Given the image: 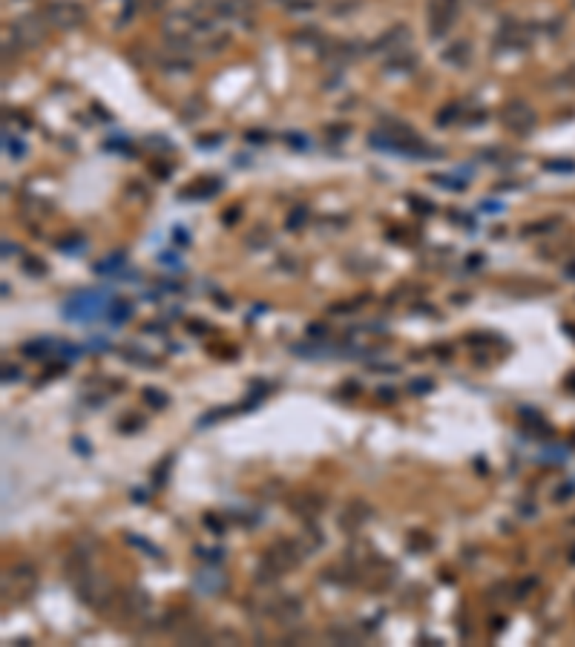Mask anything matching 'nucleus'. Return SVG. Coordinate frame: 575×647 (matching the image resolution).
<instances>
[{
  "label": "nucleus",
  "mask_w": 575,
  "mask_h": 647,
  "mask_svg": "<svg viewBox=\"0 0 575 647\" xmlns=\"http://www.w3.org/2000/svg\"><path fill=\"white\" fill-rule=\"evenodd\" d=\"M127 541H130V544H138V547H144V549H147V555H158V549H155L153 544L141 541V538H135V535H130V538H127Z\"/></svg>",
  "instance_id": "nucleus-25"
},
{
  "label": "nucleus",
  "mask_w": 575,
  "mask_h": 647,
  "mask_svg": "<svg viewBox=\"0 0 575 647\" xmlns=\"http://www.w3.org/2000/svg\"><path fill=\"white\" fill-rule=\"evenodd\" d=\"M162 67H164L167 72H190V70H193V63H190L187 55H173L170 61L162 63Z\"/></svg>",
  "instance_id": "nucleus-15"
},
{
  "label": "nucleus",
  "mask_w": 575,
  "mask_h": 647,
  "mask_svg": "<svg viewBox=\"0 0 575 647\" xmlns=\"http://www.w3.org/2000/svg\"><path fill=\"white\" fill-rule=\"evenodd\" d=\"M46 18L43 14H23L12 23V41L14 46H21V50H38L46 38Z\"/></svg>",
  "instance_id": "nucleus-3"
},
{
  "label": "nucleus",
  "mask_w": 575,
  "mask_h": 647,
  "mask_svg": "<svg viewBox=\"0 0 575 647\" xmlns=\"http://www.w3.org/2000/svg\"><path fill=\"white\" fill-rule=\"evenodd\" d=\"M501 121H503V127L509 129V133L526 136V133H532V127L538 124V116L526 101H509L501 109Z\"/></svg>",
  "instance_id": "nucleus-5"
},
{
  "label": "nucleus",
  "mask_w": 575,
  "mask_h": 647,
  "mask_svg": "<svg viewBox=\"0 0 575 647\" xmlns=\"http://www.w3.org/2000/svg\"><path fill=\"white\" fill-rule=\"evenodd\" d=\"M268 613L274 619H279L282 624H296L302 619V604L296 602V598H279L276 604H270Z\"/></svg>",
  "instance_id": "nucleus-8"
},
{
  "label": "nucleus",
  "mask_w": 575,
  "mask_h": 647,
  "mask_svg": "<svg viewBox=\"0 0 575 647\" xmlns=\"http://www.w3.org/2000/svg\"><path fill=\"white\" fill-rule=\"evenodd\" d=\"M308 216H311V213H308V207H302V204H299V207H294L291 213H288V222H285V224H288V231H299L302 224L308 222Z\"/></svg>",
  "instance_id": "nucleus-14"
},
{
  "label": "nucleus",
  "mask_w": 575,
  "mask_h": 647,
  "mask_svg": "<svg viewBox=\"0 0 575 647\" xmlns=\"http://www.w3.org/2000/svg\"><path fill=\"white\" fill-rule=\"evenodd\" d=\"M248 141H253V144H262V141H268V136H262V133H257V129H253V133H248Z\"/></svg>",
  "instance_id": "nucleus-29"
},
{
  "label": "nucleus",
  "mask_w": 575,
  "mask_h": 647,
  "mask_svg": "<svg viewBox=\"0 0 575 647\" xmlns=\"http://www.w3.org/2000/svg\"><path fill=\"white\" fill-rule=\"evenodd\" d=\"M411 43V29L406 23H394L386 35L377 38L374 46H371V52H382V55H391L397 50H403V46Z\"/></svg>",
  "instance_id": "nucleus-7"
},
{
  "label": "nucleus",
  "mask_w": 575,
  "mask_h": 647,
  "mask_svg": "<svg viewBox=\"0 0 575 647\" xmlns=\"http://www.w3.org/2000/svg\"><path fill=\"white\" fill-rule=\"evenodd\" d=\"M443 61L452 63V67H457V70H463V67H466V63L472 61V46H469L466 41H457V43H452L449 50L443 52Z\"/></svg>",
  "instance_id": "nucleus-10"
},
{
  "label": "nucleus",
  "mask_w": 575,
  "mask_h": 647,
  "mask_svg": "<svg viewBox=\"0 0 575 647\" xmlns=\"http://www.w3.org/2000/svg\"><path fill=\"white\" fill-rule=\"evenodd\" d=\"M457 109H460L457 104H452V107H446V109L440 112V118H437V124H440V127H446V124H452V121H457Z\"/></svg>",
  "instance_id": "nucleus-23"
},
{
  "label": "nucleus",
  "mask_w": 575,
  "mask_h": 647,
  "mask_svg": "<svg viewBox=\"0 0 575 647\" xmlns=\"http://www.w3.org/2000/svg\"><path fill=\"white\" fill-rule=\"evenodd\" d=\"M409 388H411L414 394H423V392H428V388H431V380H414Z\"/></svg>",
  "instance_id": "nucleus-24"
},
{
  "label": "nucleus",
  "mask_w": 575,
  "mask_h": 647,
  "mask_svg": "<svg viewBox=\"0 0 575 647\" xmlns=\"http://www.w3.org/2000/svg\"><path fill=\"white\" fill-rule=\"evenodd\" d=\"M167 3V0H144V6H147L150 12H155V9H162Z\"/></svg>",
  "instance_id": "nucleus-28"
},
{
  "label": "nucleus",
  "mask_w": 575,
  "mask_h": 647,
  "mask_svg": "<svg viewBox=\"0 0 575 647\" xmlns=\"http://www.w3.org/2000/svg\"><path fill=\"white\" fill-rule=\"evenodd\" d=\"M431 182H437L440 187H449V190H463V187H466V184H463L460 179H455V176H440V173H435V176H431Z\"/></svg>",
  "instance_id": "nucleus-18"
},
{
  "label": "nucleus",
  "mask_w": 575,
  "mask_h": 647,
  "mask_svg": "<svg viewBox=\"0 0 575 647\" xmlns=\"http://www.w3.org/2000/svg\"><path fill=\"white\" fill-rule=\"evenodd\" d=\"M23 354H26V357H46V354H50V346H43V343H26V346H23Z\"/></svg>",
  "instance_id": "nucleus-20"
},
{
  "label": "nucleus",
  "mask_w": 575,
  "mask_h": 647,
  "mask_svg": "<svg viewBox=\"0 0 575 647\" xmlns=\"http://www.w3.org/2000/svg\"><path fill=\"white\" fill-rule=\"evenodd\" d=\"M411 202L417 204L420 213H431V202H423V199H417V196H411Z\"/></svg>",
  "instance_id": "nucleus-27"
},
{
  "label": "nucleus",
  "mask_w": 575,
  "mask_h": 647,
  "mask_svg": "<svg viewBox=\"0 0 575 647\" xmlns=\"http://www.w3.org/2000/svg\"><path fill=\"white\" fill-rule=\"evenodd\" d=\"M113 299L116 297L104 294V290H92L89 288V290H81V294H75V297H69L67 302H63L61 314L67 317V319H75V322H92V319H98V317H107Z\"/></svg>",
  "instance_id": "nucleus-1"
},
{
  "label": "nucleus",
  "mask_w": 575,
  "mask_h": 647,
  "mask_svg": "<svg viewBox=\"0 0 575 647\" xmlns=\"http://www.w3.org/2000/svg\"><path fill=\"white\" fill-rule=\"evenodd\" d=\"M414 63H417V55H414L411 43L403 46V50L391 52V55H386V70H389V72H409Z\"/></svg>",
  "instance_id": "nucleus-9"
},
{
  "label": "nucleus",
  "mask_w": 575,
  "mask_h": 647,
  "mask_svg": "<svg viewBox=\"0 0 575 647\" xmlns=\"http://www.w3.org/2000/svg\"><path fill=\"white\" fill-rule=\"evenodd\" d=\"M285 141L291 144V147H296V150H308V144H311L302 133H285Z\"/></svg>",
  "instance_id": "nucleus-21"
},
{
  "label": "nucleus",
  "mask_w": 575,
  "mask_h": 647,
  "mask_svg": "<svg viewBox=\"0 0 575 647\" xmlns=\"http://www.w3.org/2000/svg\"><path fill=\"white\" fill-rule=\"evenodd\" d=\"M43 18L55 29H75L87 21V9L78 0H50L43 9Z\"/></svg>",
  "instance_id": "nucleus-2"
},
{
  "label": "nucleus",
  "mask_w": 575,
  "mask_h": 647,
  "mask_svg": "<svg viewBox=\"0 0 575 647\" xmlns=\"http://www.w3.org/2000/svg\"><path fill=\"white\" fill-rule=\"evenodd\" d=\"M144 400L150 403L155 409H164L167 406V397L162 394V388H144Z\"/></svg>",
  "instance_id": "nucleus-17"
},
{
  "label": "nucleus",
  "mask_w": 575,
  "mask_h": 647,
  "mask_svg": "<svg viewBox=\"0 0 575 647\" xmlns=\"http://www.w3.org/2000/svg\"><path fill=\"white\" fill-rule=\"evenodd\" d=\"M23 271L32 273V277H46V271H50V268H46V262H41V259H26Z\"/></svg>",
  "instance_id": "nucleus-19"
},
{
  "label": "nucleus",
  "mask_w": 575,
  "mask_h": 647,
  "mask_svg": "<svg viewBox=\"0 0 575 647\" xmlns=\"http://www.w3.org/2000/svg\"><path fill=\"white\" fill-rule=\"evenodd\" d=\"M18 377H21L18 365H6V371H3V380H18Z\"/></svg>",
  "instance_id": "nucleus-26"
},
{
  "label": "nucleus",
  "mask_w": 575,
  "mask_h": 647,
  "mask_svg": "<svg viewBox=\"0 0 575 647\" xmlns=\"http://www.w3.org/2000/svg\"><path fill=\"white\" fill-rule=\"evenodd\" d=\"M6 153H9V156H14V158H21V156L26 153V147H23V144H21L18 138H14V136H6Z\"/></svg>",
  "instance_id": "nucleus-22"
},
{
  "label": "nucleus",
  "mask_w": 575,
  "mask_h": 647,
  "mask_svg": "<svg viewBox=\"0 0 575 647\" xmlns=\"http://www.w3.org/2000/svg\"><path fill=\"white\" fill-rule=\"evenodd\" d=\"M325 331H328L325 326H314V328H308V334H311V337H323Z\"/></svg>",
  "instance_id": "nucleus-30"
},
{
  "label": "nucleus",
  "mask_w": 575,
  "mask_h": 647,
  "mask_svg": "<svg viewBox=\"0 0 575 647\" xmlns=\"http://www.w3.org/2000/svg\"><path fill=\"white\" fill-rule=\"evenodd\" d=\"M133 317V305L127 302V299H113V305H109V311H107V319H109V326H121V322H127Z\"/></svg>",
  "instance_id": "nucleus-11"
},
{
  "label": "nucleus",
  "mask_w": 575,
  "mask_h": 647,
  "mask_svg": "<svg viewBox=\"0 0 575 647\" xmlns=\"http://www.w3.org/2000/svg\"><path fill=\"white\" fill-rule=\"evenodd\" d=\"M121 265H124V253H116V256H109L107 262L95 265V273H113V271H118Z\"/></svg>",
  "instance_id": "nucleus-16"
},
{
  "label": "nucleus",
  "mask_w": 575,
  "mask_h": 647,
  "mask_svg": "<svg viewBox=\"0 0 575 647\" xmlns=\"http://www.w3.org/2000/svg\"><path fill=\"white\" fill-rule=\"evenodd\" d=\"M428 32L431 38H443L460 14V0H428Z\"/></svg>",
  "instance_id": "nucleus-4"
},
{
  "label": "nucleus",
  "mask_w": 575,
  "mask_h": 647,
  "mask_svg": "<svg viewBox=\"0 0 575 647\" xmlns=\"http://www.w3.org/2000/svg\"><path fill=\"white\" fill-rule=\"evenodd\" d=\"M196 587H199V590H207V593H216V590L225 587V578L216 575V573H199V575H196Z\"/></svg>",
  "instance_id": "nucleus-13"
},
{
  "label": "nucleus",
  "mask_w": 575,
  "mask_h": 647,
  "mask_svg": "<svg viewBox=\"0 0 575 647\" xmlns=\"http://www.w3.org/2000/svg\"><path fill=\"white\" fill-rule=\"evenodd\" d=\"M78 581V598H81L84 604H89V607H101V602H107L109 598V581L107 578H101L98 573H84L81 578H75Z\"/></svg>",
  "instance_id": "nucleus-6"
},
{
  "label": "nucleus",
  "mask_w": 575,
  "mask_h": 647,
  "mask_svg": "<svg viewBox=\"0 0 575 647\" xmlns=\"http://www.w3.org/2000/svg\"><path fill=\"white\" fill-rule=\"evenodd\" d=\"M245 245H248L250 251H262L265 245H270V231L262 228V224H257L253 231L245 233Z\"/></svg>",
  "instance_id": "nucleus-12"
}]
</instances>
